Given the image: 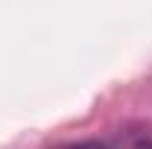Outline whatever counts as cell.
Segmentation results:
<instances>
[{"label": "cell", "instance_id": "2", "mask_svg": "<svg viewBox=\"0 0 152 149\" xmlns=\"http://www.w3.org/2000/svg\"><path fill=\"white\" fill-rule=\"evenodd\" d=\"M137 149H152V143H140V146H137Z\"/></svg>", "mask_w": 152, "mask_h": 149}, {"label": "cell", "instance_id": "1", "mask_svg": "<svg viewBox=\"0 0 152 149\" xmlns=\"http://www.w3.org/2000/svg\"><path fill=\"white\" fill-rule=\"evenodd\" d=\"M61 149H105L102 143H96V140H79V143H67V146Z\"/></svg>", "mask_w": 152, "mask_h": 149}]
</instances>
